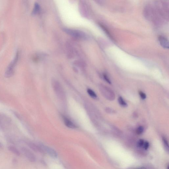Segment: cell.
Instances as JSON below:
<instances>
[{
  "mask_svg": "<svg viewBox=\"0 0 169 169\" xmlns=\"http://www.w3.org/2000/svg\"><path fill=\"white\" fill-rule=\"evenodd\" d=\"M19 52H17L15 57L8 66L5 72V75L6 77L10 78L13 75L15 67L19 60Z\"/></svg>",
  "mask_w": 169,
  "mask_h": 169,
  "instance_id": "1",
  "label": "cell"
},
{
  "mask_svg": "<svg viewBox=\"0 0 169 169\" xmlns=\"http://www.w3.org/2000/svg\"><path fill=\"white\" fill-rule=\"evenodd\" d=\"M159 39L161 45L164 48L168 49L169 48L168 41L165 37L160 36L159 38Z\"/></svg>",
  "mask_w": 169,
  "mask_h": 169,
  "instance_id": "2",
  "label": "cell"
},
{
  "mask_svg": "<svg viewBox=\"0 0 169 169\" xmlns=\"http://www.w3.org/2000/svg\"><path fill=\"white\" fill-rule=\"evenodd\" d=\"M20 150L25 155V157H27L29 160H33V157L31 153L29 151V150L27 149L25 147H21Z\"/></svg>",
  "mask_w": 169,
  "mask_h": 169,
  "instance_id": "3",
  "label": "cell"
},
{
  "mask_svg": "<svg viewBox=\"0 0 169 169\" xmlns=\"http://www.w3.org/2000/svg\"><path fill=\"white\" fill-rule=\"evenodd\" d=\"M8 148L9 151L13 154H14L17 156L20 155V153H21L14 146L10 145L9 146Z\"/></svg>",
  "mask_w": 169,
  "mask_h": 169,
  "instance_id": "4",
  "label": "cell"
},
{
  "mask_svg": "<svg viewBox=\"0 0 169 169\" xmlns=\"http://www.w3.org/2000/svg\"><path fill=\"white\" fill-rule=\"evenodd\" d=\"M64 121L65 125L66 126L70 128L73 129L76 128L75 125L73 123L70 121V119L64 117L63 118Z\"/></svg>",
  "mask_w": 169,
  "mask_h": 169,
  "instance_id": "5",
  "label": "cell"
},
{
  "mask_svg": "<svg viewBox=\"0 0 169 169\" xmlns=\"http://www.w3.org/2000/svg\"><path fill=\"white\" fill-rule=\"evenodd\" d=\"M118 102L119 103L120 105L123 107H126L127 106V104L125 102V101H124L122 97H120L118 98Z\"/></svg>",
  "mask_w": 169,
  "mask_h": 169,
  "instance_id": "6",
  "label": "cell"
},
{
  "mask_svg": "<svg viewBox=\"0 0 169 169\" xmlns=\"http://www.w3.org/2000/svg\"><path fill=\"white\" fill-rule=\"evenodd\" d=\"M87 92L88 94L92 98H97V96L96 93L93 91V90L90 89H88Z\"/></svg>",
  "mask_w": 169,
  "mask_h": 169,
  "instance_id": "7",
  "label": "cell"
},
{
  "mask_svg": "<svg viewBox=\"0 0 169 169\" xmlns=\"http://www.w3.org/2000/svg\"><path fill=\"white\" fill-rule=\"evenodd\" d=\"M39 5L38 4L36 3L35 6H34V10H33V13L34 14H35L38 13V12L39 11Z\"/></svg>",
  "mask_w": 169,
  "mask_h": 169,
  "instance_id": "8",
  "label": "cell"
},
{
  "mask_svg": "<svg viewBox=\"0 0 169 169\" xmlns=\"http://www.w3.org/2000/svg\"><path fill=\"white\" fill-rule=\"evenodd\" d=\"M144 131V128L143 126H139L137 128L136 130V133L138 134H141L143 133Z\"/></svg>",
  "mask_w": 169,
  "mask_h": 169,
  "instance_id": "9",
  "label": "cell"
},
{
  "mask_svg": "<svg viewBox=\"0 0 169 169\" xmlns=\"http://www.w3.org/2000/svg\"><path fill=\"white\" fill-rule=\"evenodd\" d=\"M144 140L143 139H140L138 142L137 146L139 147H143V145H144Z\"/></svg>",
  "mask_w": 169,
  "mask_h": 169,
  "instance_id": "10",
  "label": "cell"
},
{
  "mask_svg": "<svg viewBox=\"0 0 169 169\" xmlns=\"http://www.w3.org/2000/svg\"><path fill=\"white\" fill-rule=\"evenodd\" d=\"M139 94L140 95V97L142 99H145L146 98V94L143 92L141 91L139 92Z\"/></svg>",
  "mask_w": 169,
  "mask_h": 169,
  "instance_id": "11",
  "label": "cell"
},
{
  "mask_svg": "<svg viewBox=\"0 0 169 169\" xmlns=\"http://www.w3.org/2000/svg\"><path fill=\"white\" fill-rule=\"evenodd\" d=\"M149 143L148 142L145 141L144 145H143V147L145 149L147 150L149 148Z\"/></svg>",
  "mask_w": 169,
  "mask_h": 169,
  "instance_id": "12",
  "label": "cell"
},
{
  "mask_svg": "<svg viewBox=\"0 0 169 169\" xmlns=\"http://www.w3.org/2000/svg\"><path fill=\"white\" fill-rule=\"evenodd\" d=\"M103 76L105 80L107 83H108L109 84H111V82L110 81V80L109 79V78L108 77V76H107V75H103Z\"/></svg>",
  "mask_w": 169,
  "mask_h": 169,
  "instance_id": "13",
  "label": "cell"
},
{
  "mask_svg": "<svg viewBox=\"0 0 169 169\" xmlns=\"http://www.w3.org/2000/svg\"><path fill=\"white\" fill-rule=\"evenodd\" d=\"M162 140H163L164 143L165 145L166 146V147H167L168 148V142L167 140H166V138H162Z\"/></svg>",
  "mask_w": 169,
  "mask_h": 169,
  "instance_id": "14",
  "label": "cell"
},
{
  "mask_svg": "<svg viewBox=\"0 0 169 169\" xmlns=\"http://www.w3.org/2000/svg\"><path fill=\"white\" fill-rule=\"evenodd\" d=\"M135 169H148L146 167H140L137 168Z\"/></svg>",
  "mask_w": 169,
  "mask_h": 169,
  "instance_id": "15",
  "label": "cell"
},
{
  "mask_svg": "<svg viewBox=\"0 0 169 169\" xmlns=\"http://www.w3.org/2000/svg\"><path fill=\"white\" fill-rule=\"evenodd\" d=\"M3 148V146H2V144L1 142H0V149H2Z\"/></svg>",
  "mask_w": 169,
  "mask_h": 169,
  "instance_id": "16",
  "label": "cell"
}]
</instances>
